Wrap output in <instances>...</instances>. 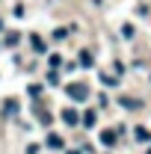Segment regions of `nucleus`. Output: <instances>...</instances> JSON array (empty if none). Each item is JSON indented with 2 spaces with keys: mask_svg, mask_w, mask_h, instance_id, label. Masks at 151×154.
Segmentation results:
<instances>
[{
  "mask_svg": "<svg viewBox=\"0 0 151 154\" xmlns=\"http://www.w3.org/2000/svg\"><path fill=\"white\" fill-rule=\"evenodd\" d=\"M65 92H68V98H74V101H86L89 98V86L86 83H68Z\"/></svg>",
  "mask_w": 151,
  "mask_h": 154,
  "instance_id": "obj_1",
  "label": "nucleus"
},
{
  "mask_svg": "<svg viewBox=\"0 0 151 154\" xmlns=\"http://www.w3.org/2000/svg\"><path fill=\"white\" fill-rule=\"evenodd\" d=\"M62 122H65V125H77V122H80V116H77L74 110H62Z\"/></svg>",
  "mask_w": 151,
  "mask_h": 154,
  "instance_id": "obj_2",
  "label": "nucleus"
},
{
  "mask_svg": "<svg viewBox=\"0 0 151 154\" xmlns=\"http://www.w3.org/2000/svg\"><path fill=\"white\" fill-rule=\"evenodd\" d=\"M36 119L42 122V125H51V113H48L45 107H39V104H36Z\"/></svg>",
  "mask_w": 151,
  "mask_h": 154,
  "instance_id": "obj_3",
  "label": "nucleus"
},
{
  "mask_svg": "<svg viewBox=\"0 0 151 154\" xmlns=\"http://www.w3.org/2000/svg\"><path fill=\"white\" fill-rule=\"evenodd\" d=\"M80 65H83V68H92V65H95V59H92L89 51H83V54H80Z\"/></svg>",
  "mask_w": 151,
  "mask_h": 154,
  "instance_id": "obj_4",
  "label": "nucleus"
},
{
  "mask_svg": "<svg viewBox=\"0 0 151 154\" xmlns=\"http://www.w3.org/2000/svg\"><path fill=\"white\" fill-rule=\"evenodd\" d=\"M80 122H83L86 128H92V125H95V110H86V113H83V119H80Z\"/></svg>",
  "mask_w": 151,
  "mask_h": 154,
  "instance_id": "obj_5",
  "label": "nucleus"
},
{
  "mask_svg": "<svg viewBox=\"0 0 151 154\" xmlns=\"http://www.w3.org/2000/svg\"><path fill=\"white\" fill-rule=\"evenodd\" d=\"M48 145H51V148H62V136L51 134V136H48Z\"/></svg>",
  "mask_w": 151,
  "mask_h": 154,
  "instance_id": "obj_6",
  "label": "nucleus"
},
{
  "mask_svg": "<svg viewBox=\"0 0 151 154\" xmlns=\"http://www.w3.org/2000/svg\"><path fill=\"white\" fill-rule=\"evenodd\" d=\"M101 142H104V145H113V142H116V134H113V131H104V134H101Z\"/></svg>",
  "mask_w": 151,
  "mask_h": 154,
  "instance_id": "obj_7",
  "label": "nucleus"
},
{
  "mask_svg": "<svg viewBox=\"0 0 151 154\" xmlns=\"http://www.w3.org/2000/svg\"><path fill=\"white\" fill-rule=\"evenodd\" d=\"M122 107H128V110H136V107H139V101H133V98H122Z\"/></svg>",
  "mask_w": 151,
  "mask_h": 154,
  "instance_id": "obj_8",
  "label": "nucleus"
},
{
  "mask_svg": "<svg viewBox=\"0 0 151 154\" xmlns=\"http://www.w3.org/2000/svg\"><path fill=\"white\" fill-rule=\"evenodd\" d=\"M18 42H21V36H18V33H9V36H6V45H9V48H15Z\"/></svg>",
  "mask_w": 151,
  "mask_h": 154,
  "instance_id": "obj_9",
  "label": "nucleus"
},
{
  "mask_svg": "<svg viewBox=\"0 0 151 154\" xmlns=\"http://www.w3.org/2000/svg\"><path fill=\"white\" fill-rule=\"evenodd\" d=\"M101 83H104V86H116L119 80H116V77H110V74H101Z\"/></svg>",
  "mask_w": 151,
  "mask_h": 154,
  "instance_id": "obj_10",
  "label": "nucleus"
},
{
  "mask_svg": "<svg viewBox=\"0 0 151 154\" xmlns=\"http://www.w3.org/2000/svg\"><path fill=\"white\" fill-rule=\"evenodd\" d=\"M3 104H6V113H18V104H15L12 98H9V101H3Z\"/></svg>",
  "mask_w": 151,
  "mask_h": 154,
  "instance_id": "obj_11",
  "label": "nucleus"
},
{
  "mask_svg": "<svg viewBox=\"0 0 151 154\" xmlns=\"http://www.w3.org/2000/svg\"><path fill=\"white\" fill-rule=\"evenodd\" d=\"M136 139H151V134L145 131V128H136Z\"/></svg>",
  "mask_w": 151,
  "mask_h": 154,
  "instance_id": "obj_12",
  "label": "nucleus"
},
{
  "mask_svg": "<svg viewBox=\"0 0 151 154\" xmlns=\"http://www.w3.org/2000/svg\"><path fill=\"white\" fill-rule=\"evenodd\" d=\"M33 48H36V51H45V42H42L39 36H33Z\"/></svg>",
  "mask_w": 151,
  "mask_h": 154,
  "instance_id": "obj_13",
  "label": "nucleus"
},
{
  "mask_svg": "<svg viewBox=\"0 0 151 154\" xmlns=\"http://www.w3.org/2000/svg\"><path fill=\"white\" fill-rule=\"evenodd\" d=\"M27 154H39V145H30V148H27Z\"/></svg>",
  "mask_w": 151,
  "mask_h": 154,
  "instance_id": "obj_14",
  "label": "nucleus"
},
{
  "mask_svg": "<svg viewBox=\"0 0 151 154\" xmlns=\"http://www.w3.org/2000/svg\"><path fill=\"white\" fill-rule=\"evenodd\" d=\"M148 154H151V151H148Z\"/></svg>",
  "mask_w": 151,
  "mask_h": 154,
  "instance_id": "obj_15",
  "label": "nucleus"
}]
</instances>
